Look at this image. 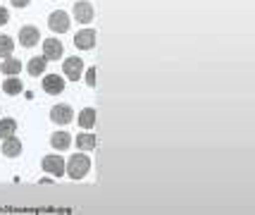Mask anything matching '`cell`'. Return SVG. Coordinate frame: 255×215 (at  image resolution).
Wrapping results in <instances>:
<instances>
[{
	"mask_svg": "<svg viewBox=\"0 0 255 215\" xmlns=\"http://www.w3.org/2000/svg\"><path fill=\"white\" fill-rule=\"evenodd\" d=\"M65 55V45L60 38H45L43 43V57L45 60H60Z\"/></svg>",
	"mask_w": 255,
	"mask_h": 215,
	"instance_id": "6",
	"label": "cell"
},
{
	"mask_svg": "<svg viewBox=\"0 0 255 215\" xmlns=\"http://www.w3.org/2000/svg\"><path fill=\"white\" fill-rule=\"evenodd\" d=\"M50 120H53L55 125H69V122L74 120V110H72V105H67V103L53 105V110H50Z\"/></svg>",
	"mask_w": 255,
	"mask_h": 215,
	"instance_id": "3",
	"label": "cell"
},
{
	"mask_svg": "<svg viewBox=\"0 0 255 215\" xmlns=\"http://www.w3.org/2000/svg\"><path fill=\"white\" fill-rule=\"evenodd\" d=\"M12 50H14V41H12L10 36L0 34V57H10Z\"/></svg>",
	"mask_w": 255,
	"mask_h": 215,
	"instance_id": "19",
	"label": "cell"
},
{
	"mask_svg": "<svg viewBox=\"0 0 255 215\" xmlns=\"http://www.w3.org/2000/svg\"><path fill=\"white\" fill-rule=\"evenodd\" d=\"M89 170H91V158L84 151H81V153H74L72 158L67 160V175H69L72 180H84Z\"/></svg>",
	"mask_w": 255,
	"mask_h": 215,
	"instance_id": "1",
	"label": "cell"
},
{
	"mask_svg": "<svg viewBox=\"0 0 255 215\" xmlns=\"http://www.w3.org/2000/svg\"><path fill=\"white\" fill-rule=\"evenodd\" d=\"M7 22H10V12L5 10V7H0V26L7 24Z\"/></svg>",
	"mask_w": 255,
	"mask_h": 215,
	"instance_id": "21",
	"label": "cell"
},
{
	"mask_svg": "<svg viewBox=\"0 0 255 215\" xmlns=\"http://www.w3.org/2000/svg\"><path fill=\"white\" fill-rule=\"evenodd\" d=\"M74 45L81 48V50H91L96 45V31L93 29H81L77 36H74Z\"/></svg>",
	"mask_w": 255,
	"mask_h": 215,
	"instance_id": "9",
	"label": "cell"
},
{
	"mask_svg": "<svg viewBox=\"0 0 255 215\" xmlns=\"http://www.w3.org/2000/svg\"><path fill=\"white\" fill-rule=\"evenodd\" d=\"M41 165H43V170L50 172L53 177H62V175H65V158H62V156H57V153L45 156Z\"/></svg>",
	"mask_w": 255,
	"mask_h": 215,
	"instance_id": "4",
	"label": "cell"
},
{
	"mask_svg": "<svg viewBox=\"0 0 255 215\" xmlns=\"http://www.w3.org/2000/svg\"><path fill=\"white\" fill-rule=\"evenodd\" d=\"M45 62H48V60H45L43 55L31 57V60H29V65H26V72H29L31 77H41V74L45 72Z\"/></svg>",
	"mask_w": 255,
	"mask_h": 215,
	"instance_id": "17",
	"label": "cell"
},
{
	"mask_svg": "<svg viewBox=\"0 0 255 215\" xmlns=\"http://www.w3.org/2000/svg\"><path fill=\"white\" fill-rule=\"evenodd\" d=\"M96 120H98V117H96V108H84L77 117V122L81 129H93V127H96Z\"/></svg>",
	"mask_w": 255,
	"mask_h": 215,
	"instance_id": "12",
	"label": "cell"
},
{
	"mask_svg": "<svg viewBox=\"0 0 255 215\" xmlns=\"http://www.w3.org/2000/svg\"><path fill=\"white\" fill-rule=\"evenodd\" d=\"M74 19H77L79 24L93 22V5L86 2V0H79L77 5H74Z\"/></svg>",
	"mask_w": 255,
	"mask_h": 215,
	"instance_id": "8",
	"label": "cell"
},
{
	"mask_svg": "<svg viewBox=\"0 0 255 215\" xmlns=\"http://www.w3.org/2000/svg\"><path fill=\"white\" fill-rule=\"evenodd\" d=\"M96 72H98L96 67H89V69H86V86H91V89L96 86Z\"/></svg>",
	"mask_w": 255,
	"mask_h": 215,
	"instance_id": "20",
	"label": "cell"
},
{
	"mask_svg": "<svg viewBox=\"0 0 255 215\" xmlns=\"http://www.w3.org/2000/svg\"><path fill=\"white\" fill-rule=\"evenodd\" d=\"M84 74V60L81 57H67L65 60V77L69 81H79Z\"/></svg>",
	"mask_w": 255,
	"mask_h": 215,
	"instance_id": "5",
	"label": "cell"
},
{
	"mask_svg": "<svg viewBox=\"0 0 255 215\" xmlns=\"http://www.w3.org/2000/svg\"><path fill=\"white\" fill-rule=\"evenodd\" d=\"M38 38H41V34H38L36 26H22L19 29V43L24 48H33V45L38 43Z\"/></svg>",
	"mask_w": 255,
	"mask_h": 215,
	"instance_id": "11",
	"label": "cell"
},
{
	"mask_svg": "<svg viewBox=\"0 0 255 215\" xmlns=\"http://www.w3.org/2000/svg\"><path fill=\"white\" fill-rule=\"evenodd\" d=\"M0 69H2L5 77H17V74L22 72V62H19L17 57H5L2 65H0Z\"/></svg>",
	"mask_w": 255,
	"mask_h": 215,
	"instance_id": "13",
	"label": "cell"
},
{
	"mask_svg": "<svg viewBox=\"0 0 255 215\" xmlns=\"http://www.w3.org/2000/svg\"><path fill=\"white\" fill-rule=\"evenodd\" d=\"M74 144H77L79 151H93L96 144H98V139H96V134H84V132H81V134L77 136V141H74Z\"/></svg>",
	"mask_w": 255,
	"mask_h": 215,
	"instance_id": "16",
	"label": "cell"
},
{
	"mask_svg": "<svg viewBox=\"0 0 255 215\" xmlns=\"http://www.w3.org/2000/svg\"><path fill=\"white\" fill-rule=\"evenodd\" d=\"M2 91L7 93V96H19L24 91V84L19 77H7V79L2 81Z\"/></svg>",
	"mask_w": 255,
	"mask_h": 215,
	"instance_id": "15",
	"label": "cell"
},
{
	"mask_svg": "<svg viewBox=\"0 0 255 215\" xmlns=\"http://www.w3.org/2000/svg\"><path fill=\"white\" fill-rule=\"evenodd\" d=\"M14 129H17V122H14L12 117L0 120V139H7V136H12V134H14Z\"/></svg>",
	"mask_w": 255,
	"mask_h": 215,
	"instance_id": "18",
	"label": "cell"
},
{
	"mask_svg": "<svg viewBox=\"0 0 255 215\" xmlns=\"http://www.w3.org/2000/svg\"><path fill=\"white\" fill-rule=\"evenodd\" d=\"M10 2L14 5V7H26V5H29L31 0H10Z\"/></svg>",
	"mask_w": 255,
	"mask_h": 215,
	"instance_id": "22",
	"label": "cell"
},
{
	"mask_svg": "<svg viewBox=\"0 0 255 215\" xmlns=\"http://www.w3.org/2000/svg\"><path fill=\"white\" fill-rule=\"evenodd\" d=\"M2 153H5V158H17V156H22V141H19L14 134L7 136V139H2Z\"/></svg>",
	"mask_w": 255,
	"mask_h": 215,
	"instance_id": "10",
	"label": "cell"
},
{
	"mask_svg": "<svg viewBox=\"0 0 255 215\" xmlns=\"http://www.w3.org/2000/svg\"><path fill=\"white\" fill-rule=\"evenodd\" d=\"M69 14L65 10H55L50 12V17H48V26H50V31H55V34H67L69 31Z\"/></svg>",
	"mask_w": 255,
	"mask_h": 215,
	"instance_id": "2",
	"label": "cell"
},
{
	"mask_svg": "<svg viewBox=\"0 0 255 215\" xmlns=\"http://www.w3.org/2000/svg\"><path fill=\"white\" fill-rule=\"evenodd\" d=\"M43 91L50 93V96H57L65 91V79L60 74H45L43 77Z\"/></svg>",
	"mask_w": 255,
	"mask_h": 215,
	"instance_id": "7",
	"label": "cell"
},
{
	"mask_svg": "<svg viewBox=\"0 0 255 215\" xmlns=\"http://www.w3.org/2000/svg\"><path fill=\"white\" fill-rule=\"evenodd\" d=\"M50 146L55 148V151H67V148L72 146V136L67 134V132H55V134L50 136Z\"/></svg>",
	"mask_w": 255,
	"mask_h": 215,
	"instance_id": "14",
	"label": "cell"
}]
</instances>
